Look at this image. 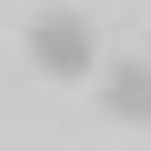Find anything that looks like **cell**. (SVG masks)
<instances>
[{
  "label": "cell",
  "mask_w": 151,
  "mask_h": 151,
  "mask_svg": "<svg viewBox=\"0 0 151 151\" xmlns=\"http://www.w3.org/2000/svg\"><path fill=\"white\" fill-rule=\"evenodd\" d=\"M30 60L53 76V83H83L91 60H98V30L76 15V8H45V15L30 23Z\"/></svg>",
  "instance_id": "cell-1"
},
{
  "label": "cell",
  "mask_w": 151,
  "mask_h": 151,
  "mask_svg": "<svg viewBox=\"0 0 151 151\" xmlns=\"http://www.w3.org/2000/svg\"><path fill=\"white\" fill-rule=\"evenodd\" d=\"M113 121H129V129H151V60H113L106 83H98Z\"/></svg>",
  "instance_id": "cell-2"
}]
</instances>
